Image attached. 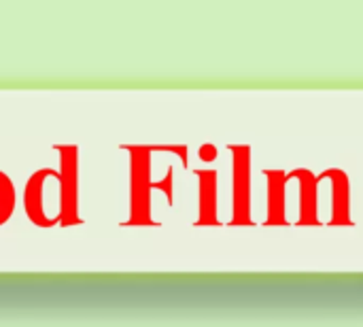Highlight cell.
<instances>
[{"label":"cell","mask_w":363,"mask_h":327,"mask_svg":"<svg viewBox=\"0 0 363 327\" xmlns=\"http://www.w3.org/2000/svg\"><path fill=\"white\" fill-rule=\"evenodd\" d=\"M15 211V187L13 181L0 172V226L9 221V217Z\"/></svg>","instance_id":"obj_2"},{"label":"cell","mask_w":363,"mask_h":327,"mask_svg":"<svg viewBox=\"0 0 363 327\" xmlns=\"http://www.w3.org/2000/svg\"><path fill=\"white\" fill-rule=\"evenodd\" d=\"M26 211L32 223L53 226L62 211V181L60 177L45 168L34 174L26 187Z\"/></svg>","instance_id":"obj_1"}]
</instances>
